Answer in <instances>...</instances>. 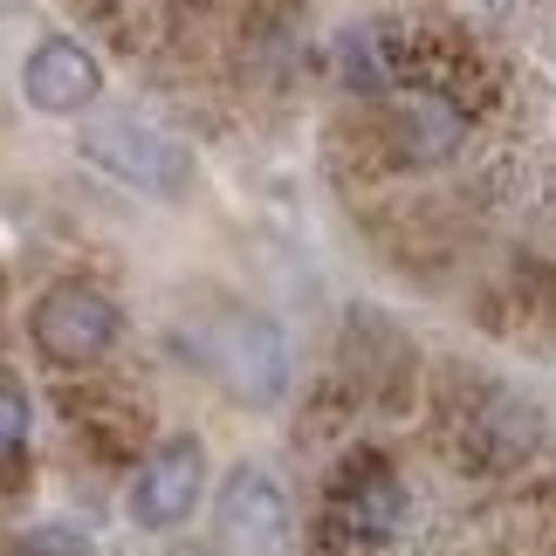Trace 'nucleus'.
Masks as SVG:
<instances>
[{"label":"nucleus","mask_w":556,"mask_h":556,"mask_svg":"<svg viewBox=\"0 0 556 556\" xmlns=\"http://www.w3.org/2000/svg\"><path fill=\"white\" fill-rule=\"evenodd\" d=\"M21 446H28V399L0 384V454H21Z\"/></svg>","instance_id":"1a4fd4ad"},{"label":"nucleus","mask_w":556,"mask_h":556,"mask_svg":"<svg viewBox=\"0 0 556 556\" xmlns=\"http://www.w3.org/2000/svg\"><path fill=\"white\" fill-rule=\"evenodd\" d=\"M200 357H206V371L248 405H275L289 392V344H282V330H275L268 316H248V309L227 316V324L200 344Z\"/></svg>","instance_id":"7ed1b4c3"},{"label":"nucleus","mask_w":556,"mask_h":556,"mask_svg":"<svg viewBox=\"0 0 556 556\" xmlns=\"http://www.w3.org/2000/svg\"><path fill=\"white\" fill-rule=\"evenodd\" d=\"M213 516H220V549L227 556H289L295 549V522H289L282 488H275L262 467H248V460L220 481Z\"/></svg>","instance_id":"20e7f679"},{"label":"nucleus","mask_w":556,"mask_h":556,"mask_svg":"<svg viewBox=\"0 0 556 556\" xmlns=\"http://www.w3.org/2000/svg\"><path fill=\"white\" fill-rule=\"evenodd\" d=\"M173 556H213V549H173Z\"/></svg>","instance_id":"9d476101"},{"label":"nucleus","mask_w":556,"mask_h":556,"mask_svg":"<svg viewBox=\"0 0 556 556\" xmlns=\"http://www.w3.org/2000/svg\"><path fill=\"white\" fill-rule=\"evenodd\" d=\"M117 330H124V316L97 282H49L28 309V337H35L41 365H55V371L97 365L117 344Z\"/></svg>","instance_id":"f03ea898"},{"label":"nucleus","mask_w":556,"mask_h":556,"mask_svg":"<svg viewBox=\"0 0 556 556\" xmlns=\"http://www.w3.org/2000/svg\"><path fill=\"white\" fill-rule=\"evenodd\" d=\"M405 516H413V495H405V481L378 460L351 467V475L330 488V529L344 543H392L405 529Z\"/></svg>","instance_id":"0eeeda50"},{"label":"nucleus","mask_w":556,"mask_h":556,"mask_svg":"<svg viewBox=\"0 0 556 556\" xmlns=\"http://www.w3.org/2000/svg\"><path fill=\"white\" fill-rule=\"evenodd\" d=\"M76 152L117 186L152 192V200H186L192 192V152L144 117H90L76 131Z\"/></svg>","instance_id":"f257e3e1"},{"label":"nucleus","mask_w":556,"mask_h":556,"mask_svg":"<svg viewBox=\"0 0 556 556\" xmlns=\"http://www.w3.org/2000/svg\"><path fill=\"white\" fill-rule=\"evenodd\" d=\"M399 138H405L413 159H446L460 144V111L446 97H413L399 111Z\"/></svg>","instance_id":"6e6552de"},{"label":"nucleus","mask_w":556,"mask_h":556,"mask_svg":"<svg viewBox=\"0 0 556 556\" xmlns=\"http://www.w3.org/2000/svg\"><path fill=\"white\" fill-rule=\"evenodd\" d=\"M21 97H28V111H41V117H83L103 97V70L83 41L49 35L21 62Z\"/></svg>","instance_id":"423d86ee"},{"label":"nucleus","mask_w":556,"mask_h":556,"mask_svg":"<svg viewBox=\"0 0 556 556\" xmlns=\"http://www.w3.org/2000/svg\"><path fill=\"white\" fill-rule=\"evenodd\" d=\"M206 495V446L192 433H173L144 454L138 481H131V522L138 529H179Z\"/></svg>","instance_id":"39448f33"}]
</instances>
